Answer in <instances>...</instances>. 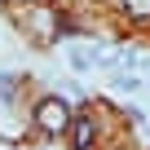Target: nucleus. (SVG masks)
Returning a JSON list of instances; mask_svg holds the SVG:
<instances>
[{
  "label": "nucleus",
  "instance_id": "2",
  "mask_svg": "<svg viewBox=\"0 0 150 150\" xmlns=\"http://www.w3.org/2000/svg\"><path fill=\"white\" fill-rule=\"evenodd\" d=\"M71 137H75V146H80V150H88V146H93V119H80V124L71 128Z\"/></svg>",
  "mask_w": 150,
  "mask_h": 150
},
{
  "label": "nucleus",
  "instance_id": "5",
  "mask_svg": "<svg viewBox=\"0 0 150 150\" xmlns=\"http://www.w3.org/2000/svg\"><path fill=\"white\" fill-rule=\"evenodd\" d=\"M9 93H13V80H9V75H0V102H5Z\"/></svg>",
  "mask_w": 150,
  "mask_h": 150
},
{
  "label": "nucleus",
  "instance_id": "1",
  "mask_svg": "<svg viewBox=\"0 0 150 150\" xmlns=\"http://www.w3.org/2000/svg\"><path fill=\"white\" fill-rule=\"evenodd\" d=\"M35 119H40V128H44V132H62V128L71 124V110H66V102L44 97V102L35 106Z\"/></svg>",
  "mask_w": 150,
  "mask_h": 150
},
{
  "label": "nucleus",
  "instance_id": "3",
  "mask_svg": "<svg viewBox=\"0 0 150 150\" xmlns=\"http://www.w3.org/2000/svg\"><path fill=\"white\" fill-rule=\"evenodd\" d=\"M71 66H75V71H93V66H97V53H84V49H71Z\"/></svg>",
  "mask_w": 150,
  "mask_h": 150
},
{
  "label": "nucleus",
  "instance_id": "4",
  "mask_svg": "<svg viewBox=\"0 0 150 150\" xmlns=\"http://www.w3.org/2000/svg\"><path fill=\"white\" fill-rule=\"evenodd\" d=\"M124 13H132V18H150V0H124Z\"/></svg>",
  "mask_w": 150,
  "mask_h": 150
}]
</instances>
